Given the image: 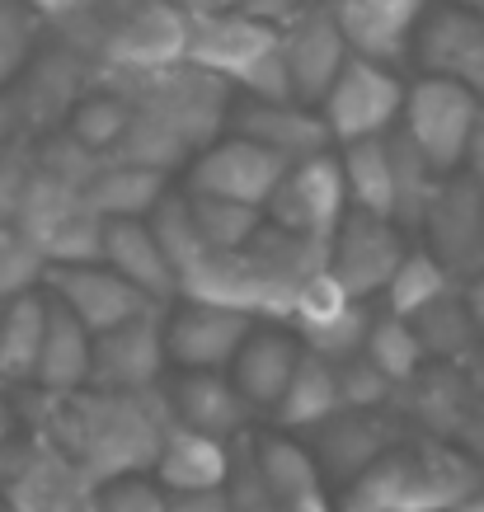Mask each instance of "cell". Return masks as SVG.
Returning <instances> with one entry per match:
<instances>
[{"label": "cell", "mask_w": 484, "mask_h": 512, "mask_svg": "<svg viewBox=\"0 0 484 512\" xmlns=\"http://www.w3.org/2000/svg\"><path fill=\"white\" fill-rule=\"evenodd\" d=\"M254 329V315L231 306L184 301L179 311H165V362L179 372H226L235 348Z\"/></svg>", "instance_id": "ac0fdd59"}, {"label": "cell", "mask_w": 484, "mask_h": 512, "mask_svg": "<svg viewBox=\"0 0 484 512\" xmlns=\"http://www.w3.org/2000/svg\"><path fill=\"white\" fill-rule=\"evenodd\" d=\"M104 264L127 278L137 292H146L151 301L170 306L179 296V282H174V268L165 259L160 240L151 235L146 217H113L104 221Z\"/></svg>", "instance_id": "cb8c5ba5"}, {"label": "cell", "mask_w": 484, "mask_h": 512, "mask_svg": "<svg viewBox=\"0 0 484 512\" xmlns=\"http://www.w3.org/2000/svg\"><path fill=\"white\" fill-rule=\"evenodd\" d=\"M273 512H334V498H329V489H311V494H301V498L273 503Z\"/></svg>", "instance_id": "11a10c76"}, {"label": "cell", "mask_w": 484, "mask_h": 512, "mask_svg": "<svg viewBox=\"0 0 484 512\" xmlns=\"http://www.w3.org/2000/svg\"><path fill=\"white\" fill-rule=\"evenodd\" d=\"M43 287L52 301H62L66 311L76 315L90 334L123 325L146 306H160L146 292H137L127 278H118L109 264H47Z\"/></svg>", "instance_id": "e0dca14e"}, {"label": "cell", "mask_w": 484, "mask_h": 512, "mask_svg": "<svg viewBox=\"0 0 484 512\" xmlns=\"http://www.w3.org/2000/svg\"><path fill=\"white\" fill-rule=\"evenodd\" d=\"M480 480L484 466L456 442L419 433L348 480L334 512H452Z\"/></svg>", "instance_id": "7a4b0ae2"}, {"label": "cell", "mask_w": 484, "mask_h": 512, "mask_svg": "<svg viewBox=\"0 0 484 512\" xmlns=\"http://www.w3.org/2000/svg\"><path fill=\"white\" fill-rule=\"evenodd\" d=\"M174 5H179L188 19H198V15H221V10H231V0H174Z\"/></svg>", "instance_id": "680465c9"}, {"label": "cell", "mask_w": 484, "mask_h": 512, "mask_svg": "<svg viewBox=\"0 0 484 512\" xmlns=\"http://www.w3.org/2000/svg\"><path fill=\"white\" fill-rule=\"evenodd\" d=\"M226 466H231V442L184 428V423H170L165 437H160L151 475L160 480L165 494H193V489H221Z\"/></svg>", "instance_id": "d4e9b609"}, {"label": "cell", "mask_w": 484, "mask_h": 512, "mask_svg": "<svg viewBox=\"0 0 484 512\" xmlns=\"http://www.w3.org/2000/svg\"><path fill=\"white\" fill-rule=\"evenodd\" d=\"M409 249V235L395 226L391 217H372V212H358V207H348L344 221L334 226L329 235V273L339 278L353 301H372L391 273L400 268Z\"/></svg>", "instance_id": "8fae6325"}, {"label": "cell", "mask_w": 484, "mask_h": 512, "mask_svg": "<svg viewBox=\"0 0 484 512\" xmlns=\"http://www.w3.org/2000/svg\"><path fill=\"white\" fill-rule=\"evenodd\" d=\"M386 146H391V221L405 235H419L423 212L442 184V170L428 165V156L405 132H386Z\"/></svg>", "instance_id": "f546056e"}, {"label": "cell", "mask_w": 484, "mask_h": 512, "mask_svg": "<svg viewBox=\"0 0 484 512\" xmlns=\"http://www.w3.org/2000/svg\"><path fill=\"white\" fill-rule=\"evenodd\" d=\"M0 498L15 512H99L94 484L33 428L0 447Z\"/></svg>", "instance_id": "277c9868"}, {"label": "cell", "mask_w": 484, "mask_h": 512, "mask_svg": "<svg viewBox=\"0 0 484 512\" xmlns=\"http://www.w3.org/2000/svg\"><path fill=\"white\" fill-rule=\"evenodd\" d=\"M0 512H15V508H10V503H5V498H0Z\"/></svg>", "instance_id": "6125c7cd"}, {"label": "cell", "mask_w": 484, "mask_h": 512, "mask_svg": "<svg viewBox=\"0 0 484 512\" xmlns=\"http://www.w3.org/2000/svg\"><path fill=\"white\" fill-rule=\"evenodd\" d=\"M301 5H306V0H231L235 15L264 19V24H282V19H292Z\"/></svg>", "instance_id": "f907efd6"}, {"label": "cell", "mask_w": 484, "mask_h": 512, "mask_svg": "<svg viewBox=\"0 0 484 512\" xmlns=\"http://www.w3.org/2000/svg\"><path fill=\"white\" fill-rule=\"evenodd\" d=\"M165 311L170 306H146L123 325L94 334L90 386H109V390L160 386V372H165Z\"/></svg>", "instance_id": "4fadbf2b"}, {"label": "cell", "mask_w": 484, "mask_h": 512, "mask_svg": "<svg viewBox=\"0 0 484 512\" xmlns=\"http://www.w3.org/2000/svg\"><path fill=\"white\" fill-rule=\"evenodd\" d=\"M452 512H484V480L475 484V489H470V494L461 498V503H456Z\"/></svg>", "instance_id": "91938a15"}, {"label": "cell", "mask_w": 484, "mask_h": 512, "mask_svg": "<svg viewBox=\"0 0 484 512\" xmlns=\"http://www.w3.org/2000/svg\"><path fill=\"white\" fill-rule=\"evenodd\" d=\"M254 461H259V475H264L273 503L325 489L320 470H315V456L287 433H254Z\"/></svg>", "instance_id": "836d02e7"}, {"label": "cell", "mask_w": 484, "mask_h": 512, "mask_svg": "<svg viewBox=\"0 0 484 512\" xmlns=\"http://www.w3.org/2000/svg\"><path fill=\"white\" fill-rule=\"evenodd\" d=\"M311 433V456L325 489H344L348 480H358L362 470L381 461L391 447H400L409 437L405 414L386 404V409H334L325 423L306 428Z\"/></svg>", "instance_id": "8992f818"}, {"label": "cell", "mask_w": 484, "mask_h": 512, "mask_svg": "<svg viewBox=\"0 0 484 512\" xmlns=\"http://www.w3.org/2000/svg\"><path fill=\"white\" fill-rule=\"evenodd\" d=\"M278 52H282V71L292 85V99L315 109L325 90L334 85V76L344 71V62L353 57L344 43V33L329 15V5H301L292 19L278 24Z\"/></svg>", "instance_id": "7c38bea8"}, {"label": "cell", "mask_w": 484, "mask_h": 512, "mask_svg": "<svg viewBox=\"0 0 484 512\" xmlns=\"http://www.w3.org/2000/svg\"><path fill=\"white\" fill-rule=\"evenodd\" d=\"M344 212H348V188L334 151L292 160L282 170L278 188L264 202L268 226H282L292 235H311V240H329L334 226L344 221Z\"/></svg>", "instance_id": "52a82bcc"}, {"label": "cell", "mask_w": 484, "mask_h": 512, "mask_svg": "<svg viewBox=\"0 0 484 512\" xmlns=\"http://www.w3.org/2000/svg\"><path fill=\"white\" fill-rule=\"evenodd\" d=\"M33 29H38V19L24 0H0V90L33 57Z\"/></svg>", "instance_id": "7dc6e473"}, {"label": "cell", "mask_w": 484, "mask_h": 512, "mask_svg": "<svg viewBox=\"0 0 484 512\" xmlns=\"http://www.w3.org/2000/svg\"><path fill=\"white\" fill-rule=\"evenodd\" d=\"M461 367H466L470 386H475V390H480V395H484V334H480V339H475V348H470V357H466V362H461Z\"/></svg>", "instance_id": "9f6ffc18"}, {"label": "cell", "mask_w": 484, "mask_h": 512, "mask_svg": "<svg viewBox=\"0 0 484 512\" xmlns=\"http://www.w3.org/2000/svg\"><path fill=\"white\" fill-rule=\"evenodd\" d=\"M334 381H339V404L344 409H386L395 400V381L367 353L339 357L334 362Z\"/></svg>", "instance_id": "b9f144b4"}, {"label": "cell", "mask_w": 484, "mask_h": 512, "mask_svg": "<svg viewBox=\"0 0 484 512\" xmlns=\"http://www.w3.org/2000/svg\"><path fill=\"white\" fill-rule=\"evenodd\" d=\"M339 170H344L348 207L372 212V217H391V146H386V137L344 141Z\"/></svg>", "instance_id": "1f68e13d"}, {"label": "cell", "mask_w": 484, "mask_h": 512, "mask_svg": "<svg viewBox=\"0 0 484 512\" xmlns=\"http://www.w3.org/2000/svg\"><path fill=\"white\" fill-rule=\"evenodd\" d=\"M33 249L43 254V264H104V217L80 193L62 217L33 240Z\"/></svg>", "instance_id": "d6a6232c"}, {"label": "cell", "mask_w": 484, "mask_h": 512, "mask_svg": "<svg viewBox=\"0 0 484 512\" xmlns=\"http://www.w3.org/2000/svg\"><path fill=\"white\" fill-rule=\"evenodd\" d=\"M43 268V254L33 249L29 235L15 221H0V301L43 287Z\"/></svg>", "instance_id": "ee69618b"}, {"label": "cell", "mask_w": 484, "mask_h": 512, "mask_svg": "<svg viewBox=\"0 0 484 512\" xmlns=\"http://www.w3.org/2000/svg\"><path fill=\"white\" fill-rule=\"evenodd\" d=\"M461 301H466V311L470 320L484 329V264H475L466 273V287H461Z\"/></svg>", "instance_id": "db71d44e"}, {"label": "cell", "mask_w": 484, "mask_h": 512, "mask_svg": "<svg viewBox=\"0 0 484 512\" xmlns=\"http://www.w3.org/2000/svg\"><path fill=\"white\" fill-rule=\"evenodd\" d=\"M33 165L47 174H57V179L71 188H85L94 174H99L104 156H99L94 146H85L71 127H52L43 137H33Z\"/></svg>", "instance_id": "60d3db41"}, {"label": "cell", "mask_w": 484, "mask_h": 512, "mask_svg": "<svg viewBox=\"0 0 484 512\" xmlns=\"http://www.w3.org/2000/svg\"><path fill=\"white\" fill-rule=\"evenodd\" d=\"M146 226H151V235L160 240V249H165V259H170L174 273H179V268H188L207 249L203 235H198V226H193V212H188V193L165 188V193H160V202L146 212Z\"/></svg>", "instance_id": "ab89813d"}, {"label": "cell", "mask_w": 484, "mask_h": 512, "mask_svg": "<svg viewBox=\"0 0 484 512\" xmlns=\"http://www.w3.org/2000/svg\"><path fill=\"white\" fill-rule=\"evenodd\" d=\"M470 400H475V386L461 362H423L419 372L395 386V409L405 414L409 423H419L423 437H442L452 442L461 419H466Z\"/></svg>", "instance_id": "44dd1931"}, {"label": "cell", "mask_w": 484, "mask_h": 512, "mask_svg": "<svg viewBox=\"0 0 484 512\" xmlns=\"http://www.w3.org/2000/svg\"><path fill=\"white\" fill-rule=\"evenodd\" d=\"M367 325H372V311H367V301H348V306L334 315L329 325L311 329V334H301V348H311V353L329 357V362H339V357H348V353H362Z\"/></svg>", "instance_id": "bcb514c9"}, {"label": "cell", "mask_w": 484, "mask_h": 512, "mask_svg": "<svg viewBox=\"0 0 484 512\" xmlns=\"http://www.w3.org/2000/svg\"><path fill=\"white\" fill-rule=\"evenodd\" d=\"M165 404H170L174 423L198 428L207 437H221V442L245 433L254 419L250 400L235 390V381L226 372H179L174 386L165 390Z\"/></svg>", "instance_id": "7402d4cb"}, {"label": "cell", "mask_w": 484, "mask_h": 512, "mask_svg": "<svg viewBox=\"0 0 484 512\" xmlns=\"http://www.w3.org/2000/svg\"><path fill=\"white\" fill-rule=\"evenodd\" d=\"M475 109H480V94H470L466 85L442 76H423L419 85L405 90V104H400L405 123H400V132L428 156L433 170L452 174L461 170V156H466Z\"/></svg>", "instance_id": "9c48e42d"}, {"label": "cell", "mask_w": 484, "mask_h": 512, "mask_svg": "<svg viewBox=\"0 0 484 512\" xmlns=\"http://www.w3.org/2000/svg\"><path fill=\"white\" fill-rule=\"evenodd\" d=\"M5 132H10V127H5V113H0V137H5Z\"/></svg>", "instance_id": "94428289"}, {"label": "cell", "mask_w": 484, "mask_h": 512, "mask_svg": "<svg viewBox=\"0 0 484 512\" xmlns=\"http://www.w3.org/2000/svg\"><path fill=\"white\" fill-rule=\"evenodd\" d=\"M447 287H456V278L428 254V249H405L400 268L391 273V282H386L381 292H386V311L409 320V315L423 311L428 301H438Z\"/></svg>", "instance_id": "8d00e7d4"}, {"label": "cell", "mask_w": 484, "mask_h": 512, "mask_svg": "<svg viewBox=\"0 0 484 512\" xmlns=\"http://www.w3.org/2000/svg\"><path fill=\"white\" fill-rule=\"evenodd\" d=\"M184 62L221 76L235 94L278 99V104L292 99V85H287L282 52H278V24H264V19L235 15V10L188 19Z\"/></svg>", "instance_id": "3957f363"}, {"label": "cell", "mask_w": 484, "mask_h": 512, "mask_svg": "<svg viewBox=\"0 0 484 512\" xmlns=\"http://www.w3.org/2000/svg\"><path fill=\"white\" fill-rule=\"evenodd\" d=\"M409 43H414L423 76L456 80V85H466L470 94L484 99V15L470 0L423 5Z\"/></svg>", "instance_id": "30bf717a"}, {"label": "cell", "mask_w": 484, "mask_h": 512, "mask_svg": "<svg viewBox=\"0 0 484 512\" xmlns=\"http://www.w3.org/2000/svg\"><path fill=\"white\" fill-rule=\"evenodd\" d=\"M226 127H231L235 137H250L259 146H268L287 165L306 156H320V151L334 146L325 118L311 113L306 104H297V99H282L278 104V99H250V94H240V99H231V109H226Z\"/></svg>", "instance_id": "d6986e66"}, {"label": "cell", "mask_w": 484, "mask_h": 512, "mask_svg": "<svg viewBox=\"0 0 484 512\" xmlns=\"http://www.w3.org/2000/svg\"><path fill=\"white\" fill-rule=\"evenodd\" d=\"M165 188H170V174L146 170V165H127V160H104L99 174L80 193H85V202L99 217L113 221V217H146Z\"/></svg>", "instance_id": "f1b7e54d"}, {"label": "cell", "mask_w": 484, "mask_h": 512, "mask_svg": "<svg viewBox=\"0 0 484 512\" xmlns=\"http://www.w3.org/2000/svg\"><path fill=\"white\" fill-rule=\"evenodd\" d=\"M94 503L99 512H165L170 494L160 489L151 470H132V475H113V480L94 484Z\"/></svg>", "instance_id": "f6af8a7d"}, {"label": "cell", "mask_w": 484, "mask_h": 512, "mask_svg": "<svg viewBox=\"0 0 484 512\" xmlns=\"http://www.w3.org/2000/svg\"><path fill=\"white\" fill-rule=\"evenodd\" d=\"M306 5H329V0H306Z\"/></svg>", "instance_id": "e7e4bbea"}, {"label": "cell", "mask_w": 484, "mask_h": 512, "mask_svg": "<svg viewBox=\"0 0 484 512\" xmlns=\"http://www.w3.org/2000/svg\"><path fill=\"white\" fill-rule=\"evenodd\" d=\"M297 357H301V339L292 329H250L245 343L235 348L226 376H231L235 390L250 400L254 414H268V409L278 404L292 367H297Z\"/></svg>", "instance_id": "603a6c76"}, {"label": "cell", "mask_w": 484, "mask_h": 512, "mask_svg": "<svg viewBox=\"0 0 484 512\" xmlns=\"http://www.w3.org/2000/svg\"><path fill=\"white\" fill-rule=\"evenodd\" d=\"M188 156H193L188 141L179 137L165 118H156V113H146V109H132L123 137L113 141V151L104 160H127V165H146V170L170 174L174 165H184Z\"/></svg>", "instance_id": "e575fe53"}, {"label": "cell", "mask_w": 484, "mask_h": 512, "mask_svg": "<svg viewBox=\"0 0 484 512\" xmlns=\"http://www.w3.org/2000/svg\"><path fill=\"white\" fill-rule=\"evenodd\" d=\"M461 170L475 174L484 184V99L475 109V123H470V137H466V156H461Z\"/></svg>", "instance_id": "f5cc1de1"}, {"label": "cell", "mask_w": 484, "mask_h": 512, "mask_svg": "<svg viewBox=\"0 0 484 512\" xmlns=\"http://www.w3.org/2000/svg\"><path fill=\"white\" fill-rule=\"evenodd\" d=\"M334 409H344V404H339V381H334V362L311 353V348H301L297 367H292L278 404H273L268 414H273L278 428H315V423H325Z\"/></svg>", "instance_id": "83f0119b"}, {"label": "cell", "mask_w": 484, "mask_h": 512, "mask_svg": "<svg viewBox=\"0 0 484 512\" xmlns=\"http://www.w3.org/2000/svg\"><path fill=\"white\" fill-rule=\"evenodd\" d=\"M353 296L339 287V278L329 273V268H320V273H311V278L297 287V296H292V311H287V325H292V334H311V329L329 325L334 315L344 311Z\"/></svg>", "instance_id": "7bdbcfd3"}, {"label": "cell", "mask_w": 484, "mask_h": 512, "mask_svg": "<svg viewBox=\"0 0 484 512\" xmlns=\"http://www.w3.org/2000/svg\"><path fill=\"white\" fill-rule=\"evenodd\" d=\"M19 433V414H15V400H10V395H5V390H0V447H5V442H10V437Z\"/></svg>", "instance_id": "6f0895ef"}, {"label": "cell", "mask_w": 484, "mask_h": 512, "mask_svg": "<svg viewBox=\"0 0 484 512\" xmlns=\"http://www.w3.org/2000/svg\"><path fill=\"white\" fill-rule=\"evenodd\" d=\"M188 212H193V226L207 249H245L250 235L264 226V207L212 198V193H188Z\"/></svg>", "instance_id": "d590c367"}, {"label": "cell", "mask_w": 484, "mask_h": 512, "mask_svg": "<svg viewBox=\"0 0 484 512\" xmlns=\"http://www.w3.org/2000/svg\"><path fill=\"white\" fill-rule=\"evenodd\" d=\"M423 5L428 0H329V15H334L353 57L391 66L409 52Z\"/></svg>", "instance_id": "ffe728a7"}, {"label": "cell", "mask_w": 484, "mask_h": 512, "mask_svg": "<svg viewBox=\"0 0 484 512\" xmlns=\"http://www.w3.org/2000/svg\"><path fill=\"white\" fill-rule=\"evenodd\" d=\"M362 353L372 357L381 372L391 376L395 386L400 381H409V376L419 372L423 362V348H419V334H414V325H409L405 315H372V325H367V339H362Z\"/></svg>", "instance_id": "74e56055"}, {"label": "cell", "mask_w": 484, "mask_h": 512, "mask_svg": "<svg viewBox=\"0 0 484 512\" xmlns=\"http://www.w3.org/2000/svg\"><path fill=\"white\" fill-rule=\"evenodd\" d=\"M90 343L94 334L66 311L62 301L47 296V325L43 348H38V367H33V386L47 395H66V390L90 386Z\"/></svg>", "instance_id": "484cf974"}, {"label": "cell", "mask_w": 484, "mask_h": 512, "mask_svg": "<svg viewBox=\"0 0 484 512\" xmlns=\"http://www.w3.org/2000/svg\"><path fill=\"white\" fill-rule=\"evenodd\" d=\"M94 66L85 52H76L71 43H57L29 57L19 66V76L10 80L15 90L0 94V113H5V127L10 132H29V137H43L52 127H62L76 109V99L90 90Z\"/></svg>", "instance_id": "5b68a950"}, {"label": "cell", "mask_w": 484, "mask_h": 512, "mask_svg": "<svg viewBox=\"0 0 484 512\" xmlns=\"http://www.w3.org/2000/svg\"><path fill=\"white\" fill-rule=\"evenodd\" d=\"M15 414L24 428L43 433L66 461L90 484H104L113 475L151 470L165 428L174 423L165 390H109L80 386L66 395H47L38 386H24L15 400Z\"/></svg>", "instance_id": "6da1fadb"}, {"label": "cell", "mask_w": 484, "mask_h": 512, "mask_svg": "<svg viewBox=\"0 0 484 512\" xmlns=\"http://www.w3.org/2000/svg\"><path fill=\"white\" fill-rule=\"evenodd\" d=\"M29 174H33V137L29 132H5L0 137V221L15 217Z\"/></svg>", "instance_id": "c3c4849f"}, {"label": "cell", "mask_w": 484, "mask_h": 512, "mask_svg": "<svg viewBox=\"0 0 484 512\" xmlns=\"http://www.w3.org/2000/svg\"><path fill=\"white\" fill-rule=\"evenodd\" d=\"M188 165V193H212V198H231V202H250L264 207L268 193L278 188L287 160L273 156L268 146L250 137H221L207 141L203 151H193Z\"/></svg>", "instance_id": "5bb4252c"}, {"label": "cell", "mask_w": 484, "mask_h": 512, "mask_svg": "<svg viewBox=\"0 0 484 512\" xmlns=\"http://www.w3.org/2000/svg\"><path fill=\"white\" fill-rule=\"evenodd\" d=\"M127 118H132V104H127L118 90H109V85H99V90H85L76 99V109H71V118H66L62 127H71L85 146H94L99 156H109L113 141L123 137Z\"/></svg>", "instance_id": "f35d334b"}, {"label": "cell", "mask_w": 484, "mask_h": 512, "mask_svg": "<svg viewBox=\"0 0 484 512\" xmlns=\"http://www.w3.org/2000/svg\"><path fill=\"white\" fill-rule=\"evenodd\" d=\"M452 442L466 451L470 461H480V466H484V395H480V390H475V400H470L466 419H461V428H456Z\"/></svg>", "instance_id": "681fc988"}, {"label": "cell", "mask_w": 484, "mask_h": 512, "mask_svg": "<svg viewBox=\"0 0 484 512\" xmlns=\"http://www.w3.org/2000/svg\"><path fill=\"white\" fill-rule=\"evenodd\" d=\"M43 325H47V292L33 287V292L0 301V390L33 386Z\"/></svg>", "instance_id": "4316f807"}, {"label": "cell", "mask_w": 484, "mask_h": 512, "mask_svg": "<svg viewBox=\"0 0 484 512\" xmlns=\"http://www.w3.org/2000/svg\"><path fill=\"white\" fill-rule=\"evenodd\" d=\"M423 235H428V254L438 259L452 278H466L480 264V235H484V184L466 170L442 174L438 193L423 212Z\"/></svg>", "instance_id": "9a60e30c"}, {"label": "cell", "mask_w": 484, "mask_h": 512, "mask_svg": "<svg viewBox=\"0 0 484 512\" xmlns=\"http://www.w3.org/2000/svg\"><path fill=\"white\" fill-rule=\"evenodd\" d=\"M480 264H484V235H480Z\"/></svg>", "instance_id": "be15d7a7"}, {"label": "cell", "mask_w": 484, "mask_h": 512, "mask_svg": "<svg viewBox=\"0 0 484 512\" xmlns=\"http://www.w3.org/2000/svg\"><path fill=\"white\" fill-rule=\"evenodd\" d=\"M188 52V15L174 0H141L123 19H113L99 66H123V71H156V66L184 62Z\"/></svg>", "instance_id": "2e32d148"}, {"label": "cell", "mask_w": 484, "mask_h": 512, "mask_svg": "<svg viewBox=\"0 0 484 512\" xmlns=\"http://www.w3.org/2000/svg\"><path fill=\"white\" fill-rule=\"evenodd\" d=\"M405 104V85L386 62H367V57H348L344 71L334 76V85L320 99V118H325L329 137L339 141H362V137H386L400 118Z\"/></svg>", "instance_id": "ba28073f"}, {"label": "cell", "mask_w": 484, "mask_h": 512, "mask_svg": "<svg viewBox=\"0 0 484 512\" xmlns=\"http://www.w3.org/2000/svg\"><path fill=\"white\" fill-rule=\"evenodd\" d=\"M409 325L419 334L423 357H433V362H466L475 339L484 334V329L470 320L466 301H461V287H447L438 301H428L423 311H414Z\"/></svg>", "instance_id": "4dcf8cb0"}, {"label": "cell", "mask_w": 484, "mask_h": 512, "mask_svg": "<svg viewBox=\"0 0 484 512\" xmlns=\"http://www.w3.org/2000/svg\"><path fill=\"white\" fill-rule=\"evenodd\" d=\"M165 512H231L221 489H193V494H170Z\"/></svg>", "instance_id": "816d5d0a"}]
</instances>
